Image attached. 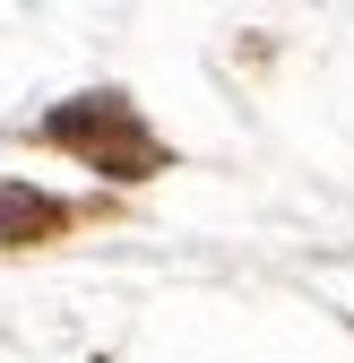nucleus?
I'll return each instance as SVG.
<instances>
[{"mask_svg": "<svg viewBox=\"0 0 354 363\" xmlns=\"http://www.w3.org/2000/svg\"><path fill=\"white\" fill-rule=\"evenodd\" d=\"M69 234V208L52 191H26V182H0V251H18V242H52Z\"/></svg>", "mask_w": 354, "mask_h": 363, "instance_id": "obj_2", "label": "nucleus"}, {"mask_svg": "<svg viewBox=\"0 0 354 363\" xmlns=\"http://www.w3.org/2000/svg\"><path fill=\"white\" fill-rule=\"evenodd\" d=\"M43 139L52 147H69L78 164H96V173H113V182H147V173H164V147H156V130L139 121V104L130 96H69V104H52L43 113Z\"/></svg>", "mask_w": 354, "mask_h": 363, "instance_id": "obj_1", "label": "nucleus"}]
</instances>
